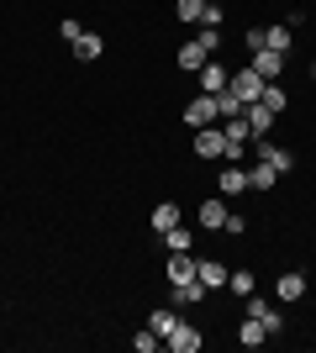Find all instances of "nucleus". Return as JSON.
<instances>
[{
  "mask_svg": "<svg viewBox=\"0 0 316 353\" xmlns=\"http://www.w3.org/2000/svg\"><path fill=\"white\" fill-rule=\"evenodd\" d=\"M222 32H216V27H200V37H190V43H180V53H174V63H180V69L185 74H200V69H206V63L211 59H216V53H222Z\"/></svg>",
  "mask_w": 316,
  "mask_h": 353,
  "instance_id": "f257e3e1",
  "label": "nucleus"
},
{
  "mask_svg": "<svg viewBox=\"0 0 316 353\" xmlns=\"http://www.w3.org/2000/svg\"><path fill=\"white\" fill-rule=\"evenodd\" d=\"M264 85H269V79H264V74H258L253 63H242V69H232V79H227V90H232V95H238L242 105H253L258 95H264Z\"/></svg>",
  "mask_w": 316,
  "mask_h": 353,
  "instance_id": "f03ea898",
  "label": "nucleus"
},
{
  "mask_svg": "<svg viewBox=\"0 0 316 353\" xmlns=\"http://www.w3.org/2000/svg\"><path fill=\"white\" fill-rule=\"evenodd\" d=\"M196 159H222L227 163V132H222V121L196 127Z\"/></svg>",
  "mask_w": 316,
  "mask_h": 353,
  "instance_id": "7ed1b4c3",
  "label": "nucleus"
},
{
  "mask_svg": "<svg viewBox=\"0 0 316 353\" xmlns=\"http://www.w3.org/2000/svg\"><path fill=\"white\" fill-rule=\"evenodd\" d=\"M274 121H280V117H274V111H269V105H242V127H248V137H253V143H258V137H269V127H274Z\"/></svg>",
  "mask_w": 316,
  "mask_h": 353,
  "instance_id": "20e7f679",
  "label": "nucleus"
},
{
  "mask_svg": "<svg viewBox=\"0 0 316 353\" xmlns=\"http://www.w3.org/2000/svg\"><path fill=\"white\" fill-rule=\"evenodd\" d=\"M196 269H200V259H196V253H169L164 280H169V285H185V280H196Z\"/></svg>",
  "mask_w": 316,
  "mask_h": 353,
  "instance_id": "39448f33",
  "label": "nucleus"
},
{
  "mask_svg": "<svg viewBox=\"0 0 316 353\" xmlns=\"http://www.w3.org/2000/svg\"><path fill=\"white\" fill-rule=\"evenodd\" d=\"M164 343H169L174 353H200V343H206V338H200V327H196V322H180Z\"/></svg>",
  "mask_w": 316,
  "mask_h": 353,
  "instance_id": "423d86ee",
  "label": "nucleus"
},
{
  "mask_svg": "<svg viewBox=\"0 0 316 353\" xmlns=\"http://www.w3.org/2000/svg\"><path fill=\"white\" fill-rule=\"evenodd\" d=\"M258 163H269L274 174H290V169H295V153H290V148H274V143H264V137H258Z\"/></svg>",
  "mask_w": 316,
  "mask_h": 353,
  "instance_id": "0eeeda50",
  "label": "nucleus"
},
{
  "mask_svg": "<svg viewBox=\"0 0 316 353\" xmlns=\"http://www.w3.org/2000/svg\"><path fill=\"white\" fill-rule=\"evenodd\" d=\"M248 63H253L258 74H264V79H280V74H285V53H274V48H258V53H248Z\"/></svg>",
  "mask_w": 316,
  "mask_h": 353,
  "instance_id": "6e6552de",
  "label": "nucleus"
},
{
  "mask_svg": "<svg viewBox=\"0 0 316 353\" xmlns=\"http://www.w3.org/2000/svg\"><path fill=\"white\" fill-rule=\"evenodd\" d=\"M196 274H200V285H206V290H227V274H232V269H227L222 259H216V253H206Z\"/></svg>",
  "mask_w": 316,
  "mask_h": 353,
  "instance_id": "1a4fd4ad",
  "label": "nucleus"
},
{
  "mask_svg": "<svg viewBox=\"0 0 316 353\" xmlns=\"http://www.w3.org/2000/svg\"><path fill=\"white\" fill-rule=\"evenodd\" d=\"M274 295H280V306L301 301V295H306V274H301V269H285V274L274 280Z\"/></svg>",
  "mask_w": 316,
  "mask_h": 353,
  "instance_id": "9d476101",
  "label": "nucleus"
},
{
  "mask_svg": "<svg viewBox=\"0 0 316 353\" xmlns=\"http://www.w3.org/2000/svg\"><path fill=\"white\" fill-rule=\"evenodd\" d=\"M69 48H74V59H79V63H95V59L105 53V37H101V32H90V27H85V32H79V37H74Z\"/></svg>",
  "mask_w": 316,
  "mask_h": 353,
  "instance_id": "9b49d317",
  "label": "nucleus"
},
{
  "mask_svg": "<svg viewBox=\"0 0 316 353\" xmlns=\"http://www.w3.org/2000/svg\"><path fill=\"white\" fill-rule=\"evenodd\" d=\"M248 190V169L242 163H227L222 174H216V195H242Z\"/></svg>",
  "mask_w": 316,
  "mask_h": 353,
  "instance_id": "f8f14e48",
  "label": "nucleus"
},
{
  "mask_svg": "<svg viewBox=\"0 0 316 353\" xmlns=\"http://www.w3.org/2000/svg\"><path fill=\"white\" fill-rule=\"evenodd\" d=\"M222 221H227V195H206V201H200V227H206V232H222Z\"/></svg>",
  "mask_w": 316,
  "mask_h": 353,
  "instance_id": "ddd939ff",
  "label": "nucleus"
},
{
  "mask_svg": "<svg viewBox=\"0 0 316 353\" xmlns=\"http://www.w3.org/2000/svg\"><path fill=\"white\" fill-rule=\"evenodd\" d=\"M206 285H200V274L196 280H185V285H169V301H174V306H200V301H206Z\"/></svg>",
  "mask_w": 316,
  "mask_h": 353,
  "instance_id": "4468645a",
  "label": "nucleus"
},
{
  "mask_svg": "<svg viewBox=\"0 0 316 353\" xmlns=\"http://www.w3.org/2000/svg\"><path fill=\"white\" fill-rule=\"evenodd\" d=\"M227 79H232V69L211 59L206 69H200V95H222V90H227Z\"/></svg>",
  "mask_w": 316,
  "mask_h": 353,
  "instance_id": "2eb2a0df",
  "label": "nucleus"
},
{
  "mask_svg": "<svg viewBox=\"0 0 316 353\" xmlns=\"http://www.w3.org/2000/svg\"><path fill=\"white\" fill-rule=\"evenodd\" d=\"M211 121H216V101L211 95H196L185 105V127H211Z\"/></svg>",
  "mask_w": 316,
  "mask_h": 353,
  "instance_id": "dca6fc26",
  "label": "nucleus"
},
{
  "mask_svg": "<svg viewBox=\"0 0 316 353\" xmlns=\"http://www.w3.org/2000/svg\"><path fill=\"white\" fill-rule=\"evenodd\" d=\"M148 221H153V232L164 237L169 227H180L185 216H180V206H174V201H158V206H153V216H148Z\"/></svg>",
  "mask_w": 316,
  "mask_h": 353,
  "instance_id": "f3484780",
  "label": "nucleus"
},
{
  "mask_svg": "<svg viewBox=\"0 0 316 353\" xmlns=\"http://www.w3.org/2000/svg\"><path fill=\"white\" fill-rule=\"evenodd\" d=\"M148 327L158 332V338H169V332L180 327V311H174V306H153V311H148Z\"/></svg>",
  "mask_w": 316,
  "mask_h": 353,
  "instance_id": "a211bd4d",
  "label": "nucleus"
},
{
  "mask_svg": "<svg viewBox=\"0 0 316 353\" xmlns=\"http://www.w3.org/2000/svg\"><path fill=\"white\" fill-rule=\"evenodd\" d=\"M274 185H280V174H274L269 163H253V169H248V190H258V195H269Z\"/></svg>",
  "mask_w": 316,
  "mask_h": 353,
  "instance_id": "6ab92c4d",
  "label": "nucleus"
},
{
  "mask_svg": "<svg viewBox=\"0 0 316 353\" xmlns=\"http://www.w3.org/2000/svg\"><path fill=\"white\" fill-rule=\"evenodd\" d=\"M164 248L169 253H190V248H196V232L180 221V227H169V232H164Z\"/></svg>",
  "mask_w": 316,
  "mask_h": 353,
  "instance_id": "aec40b11",
  "label": "nucleus"
},
{
  "mask_svg": "<svg viewBox=\"0 0 316 353\" xmlns=\"http://www.w3.org/2000/svg\"><path fill=\"white\" fill-rule=\"evenodd\" d=\"M238 343H242V348H264V343H269V332H264V322H258V316H248V322L238 327Z\"/></svg>",
  "mask_w": 316,
  "mask_h": 353,
  "instance_id": "412c9836",
  "label": "nucleus"
},
{
  "mask_svg": "<svg viewBox=\"0 0 316 353\" xmlns=\"http://www.w3.org/2000/svg\"><path fill=\"white\" fill-rule=\"evenodd\" d=\"M290 32H295V27H285V21L264 27V48H274V53H285V59H290Z\"/></svg>",
  "mask_w": 316,
  "mask_h": 353,
  "instance_id": "4be33fe9",
  "label": "nucleus"
},
{
  "mask_svg": "<svg viewBox=\"0 0 316 353\" xmlns=\"http://www.w3.org/2000/svg\"><path fill=\"white\" fill-rule=\"evenodd\" d=\"M258 105H269L274 117H285V105H290V95H285V85L274 79V85H264V95H258Z\"/></svg>",
  "mask_w": 316,
  "mask_h": 353,
  "instance_id": "5701e85b",
  "label": "nucleus"
},
{
  "mask_svg": "<svg viewBox=\"0 0 316 353\" xmlns=\"http://www.w3.org/2000/svg\"><path fill=\"white\" fill-rule=\"evenodd\" d=\"M216 101V121H238L242 117V101L232 95V90H222V95H211Z\"/></svg>",
  "mask_w": 316,
  "mask_h": 353,
  "instance_id": "b1692460",
  "label": "nucleus"
},
{
  "mask_svg": "<svg viewBox=\"0 0 316 353\" xmlns=\"http://www.w3.org/2000/svg\"><path fill=\"white\" fill-rule=\"evenodd\" d=\"M253 269H232V274H227V290H232V295H253Z\"/></svg>",
  "mask_w": 316,
  "mask_h": 353,
  "instance_id": "393cba45",
  "label": "nucleus"
},
{
  "mask_svg": "<svg viewBox=\"0 0 316 353\" xmlns=\"http://www.w3.org/2000/svg\"><path fill=\"white\" fill-rule=\"evenodd\" d=\"M158 343H164V338H158L153 327H143V332H132V348H137V353H153V348H158Z\"/></svg>",
  "mask_w": 316,
  "mask_h": 353,
  "instance_id": "a878e982",
  "label": "nucleus"
},
{
  "mask_svg": "<svg viewBox=\"0 0 316 353\" xmlns=\"http://www.w3.org/2000/svg\"><path fill=\"white\" fill-rule=\"evenodd\" d=\"M200 11H206V0H180V6H174L180 21H200Z\"/></svg>",
  "mask_w": 316,
  "mask_h": 353,
  "instance_id": "bb28decb",
  "label": "nucleus"
},
{
  "mask_svg": "<svg viewBox=\"0 0 316 353\" xmlns=\"http://www.w3.org/2000/svg\"><path fill=\"white\" fill-rule=\"evenodd\" d=\"M222 232H227V237H242V232H248V216H242V211H227Z\"/></svg>",
  "mask_w": 316,
  "mask_h": 353,
  "instance_id": "cd10ccee",
  "label": "nucleus"
},
{
  "mask_svg": "<svg viewBox=\"0 0 316 353\" xmlns=\"http://www.w3.org/2000/svg\"><path fill=\"white\" fill-rule=\"evenodd\" d=\"M200 27H222V6H216V0H206V11H200Z\"/></svg>",
  "mask_w": 316,
  "mask_h": 353,
  "instance_id": "c85d7f7f",
  "label": "nucleus"
},
{
  "mask_svg": "<svg viewBox=\"0 0 316 353\" xmlns=\"http://www.w3.org/2000/svg\"><path fill=\"white\" fill-rule=\"evenodd\" d=\"M79 32H85V27H79V21H74V16H63V21H59V37H63V43H74V37H79Z\"/></svg>",
  "mask_w": 316,
  "mask_h": 353,
  "instance_id": "c756f323",
  "label": "nucleus"
},
{
  "mask_svg": "<svg viewBox=\"0 0 316 353\" xmlns=\"http://www.w3.org/2000/svg\"><path fill=\"white\" fill-rule=\"evenodd\" d=\"M242 48H248V53H258V48H264V27H248V32H242Z\"/></svg>",
  "mask_w": 316,
  "mask_h": 353,
  "instance_id": "7c9ffc66",
  "label": "nucleus"
},
{
  "mask_svg": "<svg viewBox=\"0 0 316 353\" xmlns=\"http://www.w3.org/2000/svg\"><path fill=\"white\" fill-rule=\"evenodd\" d=\"M311 79H316V59H311Z\"/></svg>",
  "mask_w": 316,
  "mask_h": 353,
  "instance_id": "2f4dec72",
  "label": "nucleus"
}]
</instances>
